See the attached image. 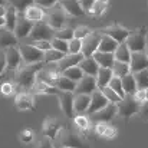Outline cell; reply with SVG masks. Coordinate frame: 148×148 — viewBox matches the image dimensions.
I'll use <instances>...</instances> for the list:
<instances>
[{
  "label": "cell",
  "instance_id": "cell-20",
  "mask_svg": "<svg viewBox=\"0 0 148 148\" xmlns=\"http://www.w3.org/2000/svg\"><path fill=\"white\" fill-rule=\"evenodd\" d=\"M108 103H109V101L105 98V95L102 94V91H101V89H97V91L91 95V105H89L86 114H88V115H92V114L101 111L102 108H105Z\"/></svg>",
  "mask_w": 148,
  "mask_h": 148
},
{
  "label": "cell",
  "instance_id": "cell-54",
  "mask_svg": "<svg viewBox=\"0 0 148 148\" xmlns=\"http://www.w3.org/2000/svg\"><path fill=\"white\" fill-rule=\"evenodd\" d=\"M140 115L144 121H148V101H144L141 103V109H140Z\"/></svg>",
  "mask_w": 148,
  "mask_h": 148
},
{
  "label": "cell",
  "instance_id": "cell-33",
  "mask_svg": "<svg viewBox=\"0 0 148 148\" xmlns=\"http://www.w3.org/2000/svg\"><path fill=\"white\" fill-rule=\"evenodd\" d=\"M60 92H73L75 94V89H76V82H73V81H71L69 78H66V76H60L59 79H58V82H56V85H55Z\"/></svg>",
  "mask_w": 148,
  "mask_h": 148
},
{
  "label": "cell",
  "instance_id": "cell-46",
  "mask_svg": "<svg viewBox=\"0 0 148 148\" xmlns=\"http://www.w3.org/2000/svg\"><path fill=\"white\" fill-rule=\"evenodd\" d=\"M19 140H20L23 144H30V143L35 140V132L32 131V128H25V130L20 131Z\"/></svg>",
  "mask_w": 148,
  "mask_h": 148
},
{
  "label": "cell",
  "instance_id": "cell-3",
  "mask_svg": "<svg viewBox=\"0 0 148 148\" xmlns=\"http://www.w3.org/2000/svg\"><path fill=\"white\" fill-rule=\"evenodd\" d=\"M116 106H118V115L121 118H124V121L127 122L131 116L140 114L141 102L135 98L134 95H125L116 103Z\"/></svg>",
  "mask_w": 148,
  "mask_h": 148
},
{
  "label": "cell",
  "instance_id": "cell-29",
  "mask_svg": "<svg viewBox=\"0 0 148 148\" xmlns=\"http://www.w3.org/2000/svg\"><path fill=\"white\" fill-rule=\"evenodd\" d=\"M94 59L98 62V65L101 68H108V69H112L114 63H115V56L114 53H105V52H97L94 55Z\"/></svg>",
  "mask_w": 148,
  "mask_h": 148
},
{
  "label": "cell",
  "instance_id": "cell-32",
  "mask_svg": "<svg viewBox=\"0 0 148 148\" xmlns=\"http://www.w3.org/2000/svg\"><path fill=\"white\" fill-rule=\"evenodd\" d=\"M122 81V88H124V92L125 95H134L137 92V82H135V78L132 73H128L127 76L121 78Z\"/></svg>",
  "mask_w": 148,
  "mask_h": 148
},
{
  "label": "cell",
  "instance_id": "cell-9",
  "mask_svg": "<svg viewBox=\"0 0 148 148\" xmlns=\"http://www.w3.org/2000/svg\"><path fill=\"white\" fill-rule=\"evenodd\" d=\"M101 38H102L101 32H92L89 36H86L82 40V55H84V58H92L98 52Z\"/></svg>",
  "mask_w": 148,
  "mask_h": 148
},
{
  "label": "cell",
  "instance_id": "cell-25",
  "mask_svg": "<svg viewBox=\"0 0 148 148\" xmlns=\"http://www.w3.org/2000/svg\"><path fill=\"white\" fill-rule=\"evenodd\" d=\"M17 17H19L17 10L7 3V6H6V14H4V27L7 30L14 32V27H16V23H17Z\"/></svg>",
  "mask_w": 148,
  "mask_h": 148
},
{
  "label": "cell",
  "instance_id": "cell-2",
  "mask_svg": "<svg viewBox=\"0 0 148 148\" xmlns=\"http://www.w3.org/2000/svg\"><path fill=\"white\" fill-rule=\"evenodd\" d=\"M55 141L56 148H91L86 140L71 127H62Z\"/></svg>",
  "mask_w": 148,
  "mask_h": 148
},
{
  "label": "cell",
  "instance_id": "cell-28",
  "mask_svg": "<svg viewBox=\"0 0 148 148\" xmlns=\"http://www.w3.org/2000/svg\"><path fill=\"white\" fill-rule=\"evenodd\" d=\"M114 78V72L112 69H108V68H99V72L97 73L95 79H97V85H98V89L102 88H106L111 82V79Z\"/></svg>",
  "mask_w": 148,
  "mask_h": 148
},
{
  "label": "cell",
  "instance_id": "cell-6",
  "mask_svg": "<svg viewBox=\"0 0 148 148\" xmlns=\"http://www.w3.org/2000/svg\"><path fill=\"white\" fill-rule=\"evenodd\" d=\"M45 20L49 23V26L55 30H60L63 27H66V22H68V14L65 13V10L58 4L55 7H52L49 10H46V17Z\"/></svg>",
  "mask_w": 148,
  "mask_h": 148
},
{
  "label": "cell",
  "instance_id": "cell-11",
  "mask_svg": "<svg viewBox=\"0 0 148 148\" xmlns=\"http://www.w3.org/2000/svg\"><path fill=\"white\" fill-rule=\"evenodd\" d=\"M118 115V106H116V103H108L105 108H102L101 111L98 112H95V114H92V115H89V118H92V121L94 122H103V124H108L109 121H112L115 116Z\"/></svg>",
  "mask_w": 148,
  "mask_h": 148
},
{
  "label": "cell",
  "instance_id": "cell-44",
  "mask_svg": "<svg viewBox=\"0 0 148 148\" xmlns=\"http://www.w3.org/2000/svg\"><path fill=\"white\" fill-rule=\"evenodd\" d=\"M55 38L62 39V40H66V42H71L73 39V29L72 27H63L60 30H56Z\"/></svg>",
  "mask_w": 148,
  "mask_h": 148
},
{
  "label": "cell",
  "instance_id": "cell-60",
  "mask_svg": "<svg viewBox=\"0 0 148 148\" xmlns=\"http://www.w3.org/2000/svg\"><path fill=\"white\" fill-rule=\"evenodd\" d=\"M144 52H145V55H147V58H148V45H147V48H145V50H144Z\"/></svg>",
  "mask_w": 148,
  "mask_h": 148
},
{
  "label": "cell",
  "instance_id": "cell-14",
  "mask_svg": "<svg viewBox=\"0 0 148 148\" xmlns=\"http://www.w3.org/2000/svg\"><path fill=\"white\" fill-rule=\"evenodd\" d=\"M102 35H106L109 38H112L114 40H116L119 45L121 43H125L127 39L130 38L131 32L128 29H125L124 26H119V25H112V26H108L105 27L103 30H101Z\"/></svg>",
  "mask_w": 148,
  "mask_h": 148
},
{
  "label": "cell",
  "instance_id": "cell-12",
  "mask_svg": "<svg viewBox=\"0 0 148 148\" xmlns=\"http://www.w3.org/2000/svg\"><path fill=\"white\" fill-rule=\"evenodd\" d=\"M35 94L32 91H20L17 92L14 103L19 111H36L35 108Z\"/></svg>",
  "mask_w": 148,
  "mask_h": 148
},
{
  "label": "cell",
  "instance_id": "cell-24",
  "mask_svg": "<svg viewBox=\"0 0 148 148\" xmlns=\"http://www.w3.org/2000/svg\"><path fill=\"white\" fill-rule=\"evenodd\" d=\"M79 68L84 71V73L85 75H89V76H97V73L99 72V66L98 62L94 59V56L92 58H84L82 60H81V63H79Z\"/></svg>",
  "mask_w": 148,
  "mask_h": 148
},
{
  "label": "cell",
  "instance_id": "cell-43",
  "mask_svg": "<svg viewBox=\"0 0 148 148\" xmlns=\"http://www.w3.org/2000/svg\"><path fill=\"white\" fill-rule=\"evenodd\" d=\"M114 92H116L121 98H124L125 97V92H124V88H122V81H121V78H118V76H114L112 79H111V82H109V85H108Z\"/></svg>",
  "mask_w": 148,
  "mask_h": 148
},
{
  "label": "cell",
  "instance_id": "cell-45",
  "mask_svg": "<svg viewBox=\"0 0 148 148\" xmlns=\"http://www.w3.org/2000/svg\"><path fill=\"white\" fill-rule=\"evenodd\" d=\"M92 33V30L88 27V26H84V25H81V26H78V27H75L73 29V38L75 39H81V40H84L86 36H89Z\"/></svg>",
  "mask_w": 148,
  "mask_h": 148
},
{
  "label": "cell",
  "instance_id": "cell-8",
  "mask_svg": "<svg viewBox=\"0 0 148 148\" xmlns=\"http://www.w3.org/2000/svg\"><path fill=\"white\" fill-rule=\"evenodd\" d=\"M131 52H144L147 48V29L141 27L131 32L130 38L125 42Z\"/></svg>",
  "mask_w": 148,
  "mask_h": 148
},
{
  "label": "cell",
  "instance_id": "cell-58",
  "mask_svg": "<svg viewBox=\"0 0 148 148\" xmlns=\"http://www.w3.org/2000/svg\"><path fill=\"white\" fill-rule=\"evenodd\" d=\"M95 1H101V3H105V4L109 3V0H95Z\"/></svg>",
  "mask_w": 148,
  "mask_h": 148
},
{
  "label": "cell",
  "instance_id": "cell-31",
  "mask_svg": "<svg viewBox=\"0 0 148 148\" xmlns=\"http://www.w3.org/2000/svg\"><path fill=\"white\" fill-rule=\"evenodd\" d=\"M131 53H132V52L130 50L127 43H121V45L118 46V49L115 50L114 56H115V60H118V62L130 63V62H131Z\"/></svg>",
  "mask_w": 148,
  "mask_h": 148
},
{
  "label": "cell",
  "instance_id": "cell-23",
  "mask_svg": "<svg viewBox=\"0 0 148 148\" xmlns=\"http://www.w3.org/2000/svg\"><path fill=\"white\" fill-rule=\"evenodd\" d=\"M82 59H84V55H82V53H79V55L68 53V55H65V58H63L62 60L58 62V66H59V69L63 72V71H66V69H69V68L79 66V63H81Z\"/></svg>",
  "mask_w": 148,
  "mask_h": 148
},
{
  "label": "cell",
  "instance_id": "cell-15",
  "mask_svg": "<svg viewBox=\"0 0 148 148\" xmlns=\"http://www.w3.org/2000/svg\"><path fill=\"white\" fill-rule=\"evenodd\" d=\"M56 97L59 99V106H60V111L63 112V115L66 118H73L75 116V111H73L75 94L73 92H59Z\"/></svg>",
  "mask_w": 148,
  "mask_h": 148
},
{
  "label": "cell",
  "instance_id": "cell-52",
  "mask_svg": "<svg viewBox=\"0 0 148 148\" xmlns=\"http://www.w3.org/2000/svg\"><path fill=\"white\" fill-rule=\"evenodd\" d=\"M79 3H81V6H82L85 13H91V10H92V7L95 4V0H79Z\"/></svg>",
  "mask_w": 148,
  "mask_h": 148
},
{
  "label": "cell",
  "instance_id": "cell-1",
  "mask_svg": "<svg viewBox=\"0 0 148 148\" xmlns=\"http://www.w3.org/2000/svg\"><path fill=\"white\" fill-rule=\"evenodd\" d=\"M45 63H38V65H23L22 68H19L14 75H13V81L20 91H32L35 84H36V76L38 72L42 69Z\"/></svg>",
  "mask_w": 148,
  "mask_h": 148
},
{
  "label": "cell",
  "instance_id": "cell-37",
  "mask_svg": "<svg viewBox=\"0 0 148 148\" xmlns=\"http://www.w3.org/2000/svg\"><path fill=\"white\" fill-rule=\"evenodd\" d=\"M62 75L63 76H66V78H69L71 81H73V82H79L84 76H85V73H84V71L79 68V66H73V68H69V69H66V71H63L62 72Z\"/></svg>",
  "mask_w": 148,
  "mask_h": 148
},
{
  "label": "cell",
  "instance_id": "cell-40",
  "mask_svg": "<svg viewBox=\"0 0 148 148\" xmlns=\"http://www.w3.org/2000/svg\"><path fill=\"white\" fill-rule=\"evenodd\" d=\"M137 82V88L138 89H148V69L147 71H141V72H135L132 73Z\"/></svg>",
  "mask_w": 148,
  "mask_h": 148
},
{
  "label": "cell",
  "instance_id": "cell-27",
  "mask_svg": "<svg viewBox=\"0 0 148 148\" xmlns=\"http://www.w3.org/2000/svg\"><path fill=\"white\" fill-rule=\"evenodd\" d=\"M91 105V95H75L73 98V111L75 114H85Z\"/></svg>",
  "mask_w": 148,
  "mask_h": 148
},
{
  "label": "cell",
  "instance_id": "cell-35",
  "mask_svg": "<svg viewBox=\"0 0 148 148\" xmlns=\"http://www.w3.org/2000/svg\"><path fill=\"white\" fill-rule=\"evenodd\" d=\"M19 89L14 84L13 79H7V81H3L0 82V94L3 97H12V95H17Z\"/></svg>",
  "mask_w": 148,
  "mask_h": 148
},
{
  "label": "cell",
  "instance_id": "cell-19",
  "mask_svg": "<svg viewBox=\"0 0 148 148\" xmlns=\"http://www.w3.org/2000/svg\"><path fill=\"white\" fill-rule=\"evenodd\" d=\"M131 73L147 71L148 69V58L145 52H132L131 53V62H130Z\"/></svg>",
  "mask_w": 148,
  "mask_h": 148
},
{
  "label": "cell",
  "instance_id": "cell-41",
  "mask_svg": "<svg viewBox=\"0 0 148 148\" xmlns=\"http://www.w3.org/2000/svg\"><path fill=\"white\" fill-rule=\"evenodd\" d=\"M63 58H65V53H62L56 49H50L49 52L45 53V63H58Z\"/></svg>",
  "mask_w": 148,
  "mask_h": 148
},
{
  "label": "cell",
  "instance_id": "cell-13",
  "mask_svg": "<svg viewBox=\"0 0 148 148\" xmlns=\"http://www.w3.org/2000/svg\"><path fill=\"white\" fill-rule=\"evenodd\" d=\"M62 127L63 125L60 124V121L56 116H48V118H45V121L42 124V134H43V137H48L55 141L58 134L60 132Z\"/></svg>",
  "mask_w": 148,
  "mask_h": 148
},
{
  "label": "cell",
  "instance_id": "cell-47",
  "mask_svg": "<svg viewBox=\"0 0 148 148\" xmlns=\"http://www.w3.org/2000/svg\"><path fill=\"white\" fill-rule=\"evenodd\" d=\"M101 91H102V94L105 95V98L108 99L111 103H118V102L122 99L121 97H119V95H118V94H116V92H114V91H112L109 86H106V88H102Z\"/></svg>",
  "mask_w": 148,
  "mask_h": 148
},
{
  "label": "cell",
  "instance_id": "cell-16",
  "mask_svg": "<svg viewBox=\"0 0 148 148\" xmlns=\"http://www.w3.org/2000/svg\"><path fill=\"white\" fill-rule=\"evenodd\" d=\"M97 89H98V85H97L95 76L85 75V76L76 84L75 95H92Z\"/></svg>",
  "mask_w": 148,
  "mask_h": 148
},
{
  "label": "cell",
  "instance_id": "cell-4",
  "mask_svg": "<svg viewBox=\"0 0 148 148\" xmlns=\"http://www.w3.org/2000/svg\"><path fill=\"white\" fill-rule=\"evenodd\" d=\"M19 49L22 53L23 65H38V63H45V52L36 49L30 43H20Z\"/></svg>",
  "mask_w": 148,
  "mask_h": 148
},
{
  "label": "cell",
  "instance_id": "cell-18",
  "mask_svg": "<svg viewBox=\"0 0 148 148\" xmlns=\"http://www.w3.org/2000/svg\"><path fill=\"white\" fill-rule=\"evenodd\" d=\"M59 6L65 10L68 17H81L86 14L79 3V0H59Z\"/></svg>",
  "mask_w": 148,
  "mask_h": 148
},
{
  "label": "cell",
  "instance_id": "cell-53",
  "mask_svg": "<svg viewBox=\"0 0 148 148\" xmlns=\"http://www.w3.org/2000/svg\"><path fill=\"white\" fill-rule=\"evenodd\" d=\"M7 72V63H6V56H4V52L0 50V76L4 75Z\"/></svg>",
  "mask_w": 148,
  "mask_h": 148
},
{
  "label": "cell",
  "instance_id": "cell-42",
  "mask_svg": "<svg viewBox=\"0 0 148 148\" xmlns=\"http://www.w3.org/2000/svg\"><path fill=\"white\" fill-rule=\"evenodd\" d=\"M50 43H52V49L59 50V52H62V53H65V55H68V53H69V42L55 38V39H52V40H50Z\"/></svg>",
  "mask_w": 148,
  "mask_h": 148
},
{
  "label": "cell",
  "instance_id": "cell-55",
  "mask_svg": "<svg viewBox=\"0 0 148 148\" xmlns=\"http://www.w3.org/2000/svg\"><path fill=\"white\" fill-rule=\"evenodd\" d=\"M134 97H135V98H137L140 102H141V103H143V102L145 101V91H144V89H137V92L134 94Z\"/></svg>",
  "mask_w": 148,
  "mask_h": 148
},
{
  "label": "cell",
  "instance_id": "cell-48",
  "mask_svg": "<svg viewBox=\"0 0 148 148\" xmlns=\"http://www.w3.org/2000/svg\"><path fill=\"white\" fill-rule=\"evenodd\" d=\"M26 43H30L32 46H35L36 49L42 50V52H45V53L52 49L50 40H32V42H26Z\"/></svg>",
  "mask_w": 148,
  "mask_h": 148
},
{
  "label": "cell",
  "instance_id": "cell-36",
  "mask_svg": "<svg viewBox=\"0 0 148 148\" xmlns=\"http://www.w3.org/2000/svg\"><path fill=\"white\" fill-rule=\"evenodd\" d=\"M112 72H114V76L124 78V76H127L128 73H131L130 63H124V62L115 60V63H114V66H112Z\"/></svg>",
  "mask_w": 148,
  "mask_h": 148
},
{
  "label": "cell",
  "instance_id": "cell-50",
  "mask_svg": "<svg viewBox=\"0 0 148 148\" xmlns=\"http://www.w3.org/2000/svg\"><path fill=\"white\" fill-rule=\"evenodd\" d=\"M35 4H38L39 7H42L45 10H49L59 4V0H35Z\"/></svg>",
  "mask_w": 148,
  "mask_h": 148
},
{
  "label": "cell",
  "instance_id": "cell-38",
  "mask_svg": "<svg viewBox=\"0 0 148 148\" xmlns=\"http://www.w3.org/2000/svg\"><path fill=\"white\" fill-rule=\"evenodd\" d=\"M73 125H75V128H78L79 131L86 132V131L89 130V116L82 115V114H78L76 116H73Z\"/></svg>",
  "mask_w": 148,
  "mask_h": 148
},
{
  "label": "cell",
  "instance_id": "cell-7",
  "mask_svg": "<svg viewBox=\"0 0 148 148\" xmlns=\"http://www.w3.org/2000/svg\"><path fill=\"white\" fill-rule=\"evenodd\" d=\"M60 76H62V71L59 69L58 63H45L42 66V69L38 72L36 79L38 81H43V82L49 84L52 86H55Z\"/></svg>",
  "mask_w": 148,
  "mask_h": 148
},
{
  "label": "cell",
  "instance_id": "cell-49",
  "mask_svg": "<svg viewBox=\"0 0 148 148\" xmlns=\"http://www.w3.org/2000/svg\"><path fill=\"white\" fill-rule=\"evenodd\" d=\"M69 53L72 55H79L82 53V40L81 39H72L69 42Z\"/></svg>",
  "mask_w": 148,
  "mask_h": 148
},
{
  "label": "cell",
  "instance_id": "cell-30",
  "mask_svg": "<svg viewBox=\"0 0 148 148\" xmlns=\"http://www.w3.org/2000/svg\"><path fill=\"white\" fill-rule=\"evenodd\" d=\"M119 43L116 40H114L112 38L106 36V35H102L101 38V43H99V52H105V53H115V50L118 49Z\"/></svg>",
  "mask_w": 148,
  "mask_h": 148
},
{
  "label": "cell",
  "instance_id": "cell-21",
  "mask_svg": "<svg viewBox=\"0 0 148 148\" xmlns=\"http://www.w3.org/2000/svg\"><path fill=\"white\" fill-rule=\"evenodd\" d=\"M19 39L16 38L14 32L12 30H7L6 27H1L0 29V50L9 49V48H13V46H19Z\"/></svg>",
  "mask_w": 148,
  "mask_h": 148
},
{
  "label": "cell",
  "instance_id": "cell-51",
  "mask_svg": "<svg viewBox=\"0 0 148 148\" xmlns=\"http://www.w3.org/2000/svg\"><path fill=\"white\" fill-rule=\"evenodd\" d=\"M36 148H56V145L53 144V140H50L48 137H42L38 143Z\"/></svg>",
  "mask_w": 148,
  "mask_h": 148
},
{
  "label": "cell",
  "instance_id": "cell-5",
  "mask_svg": "<svg viewBox=\"0 0 148 148\" xmlns=\"http://www.w3.org/2000/svg\"><path fill=\"white\" fill-rule=\"evenodd\" d=\"M55 33L56 30L52 29L49 23L46 20H40L38 23H35L30 36L27 38L26 42H32V40H52L55 39Z\"/></svg>",
  "mask_w": 148,
  "mask_h": 148
},
{
  "label": "cell",
  "instance_id": "cell-57",
  "mask_svg": "<svg viewBox=\"0 0 148 148\" xmlns=\"http://www.w3.org/2000/svg\"><path fill=\"white\" fill-rule=\"evenodd\" d=\"M7 4V0H0V7L1 6H6Z\"/></svg>",
  "mask_w": 148,
  "mask_h": 148
},
{
  "label": "cell",
  "instance_id": "cell-22",
  "mask_svg": "<svg viewBox=\"0 0 148 148\" xmlns=\"http://www.w3.org/2000/svg\"><path fill=\"white\" fill-rule=\"evenodd\" d=\"M23 14H25V17H26L27 20H30V22H33V23H38V22H40V20H45V17H46V10L42 9V7H39L38 4H32L30 7L26 9V12H25Z\"/></svg>",
  "mask_w": 148,
  "mask_h": 148
},
{
  "label": "cell",
  "instance_id": "cell-59",
  "mask_svg": "<svg viewBox=\"0 0 148 148\" xmlns=\"http://www.w3.org/2000/svg\"><path fill=\"white\" fill-rule=\"evenodd\" d=\"M145 101H148V89H145Z\"/></svg>",
  "mask_w": 148,
  "mask_h": 148
},
{
  "label": "cell",
  "instance_id": "cell-17",
  "mask_svg": "<svg viewBox=\"0 0 148 148\" xmlns=\"http://www.w3.org/2000/svg\"><path fill=\"white\" fill-rule=\"evenodd\" d=\"M35 23L27 20L25 17V14H19L17 17V23H16V27H14V35L16 38L20 40V39H27L32 33V29H33Z\"/></svg>",
  "mask_w": 148,
  "mask_h": 148
},
{
  "label": "cell",
  "instance_id": "cell-34",
  "mask_svg": "<svg viewBox=\"0 0 148 148\" xmlns=\"http://www.w3.org/2000/svg\"><path fill=\"white\" fill-rule=\"evenodd\" d=\"M95 132L102 138H114L116 135V130L108 124H103V122H99L95 125Z\"/></svg>",
  "mask_w": 148,
  "mask_h": 148
},
{
  "label": "cell",
  "instance_id": "cell-39",
  "mask_svg": "<svg viewBox=\"0 0 148 148\" xmlns=\"http://www.w3.org/2000/svg\"><path fill=\"white\" fill-rule=\"evenodd\" d=\"M7 3L10 6H13L17 10L19 14H23L27 7H30L32 4H35V0H7Z\"/></svg>",
  "mask_w": 148,
  "mask_h": 148
},
{
  "label": "cell",
  "instance_id": "cell-10",
  "mask_svg": "<svg viewBox=\"0 0 148 148\" xmlns=\"http://www.w3.org/2000/svg\"><path fill=\"white\" fill-rule=\"evenodd\" d=\"M6 63H7V72H16L19 68L23 66V59L19 46H13L4 50Z\"/></svg>",
  "mask_w": 148,
  "mask_h": 148
},
{
  "label": "cell",
  "instance_id": "cell-56",
  "mask_svg": "<svg viewBox=\"0 0 148 148\" xmlns=\"http://www.w3.org/2000/svg\"><path fill=\"white\" fill-rule=\"evenodd\" d=\"M7 6V4H6ZM6 6L0 7V29L4 27V14H6Z\"/></svg>",
  "mask_w": 148,
  "mask_h": 148
},
{
  "label": "cell",
  "instance_id": "cell-26",
  "mask_svg": "<svg viewBox=\"0 0 148 148\" xmlns=\"http://www.w3.org/2000/svg\"><path fill=\"white\" fill-rule=\"evenodd\" d=\"M32 92L33 94H38V95H58L60 91L56 86H52V85L43 82V81H38L36 79V84H35Z\"/></svg>",
  "mask_w": 148,
  "mask_h": 148
}]
</instances>
